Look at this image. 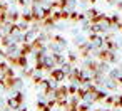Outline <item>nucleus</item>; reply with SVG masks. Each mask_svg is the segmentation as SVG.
Listing matches in <instances>:
<instances>
[{"instance_id": "nucleus-3", "label": "nucleus", "mask_w": 122, "mask_h": 111, "mask_svg": "<svg viewBox=\"0 0 122 111\" xmlns=\"http://www.w3.org/2000/svg\"><path fill=\"white\" fill-rule=\"evenodd\" d=\"M7 106H9V109H12V111H17L20 106H22V103L15 98V96H12V98H9L7 99Z\"/></svg>"}, {"instance_id": "nucleus-4", "label": "nucleus", "mask_w": 122, "mask_h": 111, "mask_svg": "<svg viewBox=\"0 0 122 111\" xmlns=\"http://www.w3.org/2000/svg\"><path fill=\"white\" fill-rule=\"evenodd\" d=\"M69 19H72L74 22H79V20H84V14H79V12H70Z\"/></svg>"}, {"instance_id": "nucleus-6", "label": "nucleus", "mask_w": 122, "mask_h": 111, "mask_svg": "<svg viewBox=\"0 0 122 111\" xmlns=\"http://www.w3.org/2000/svg\"><path fill=\"white\" fill-rule=\"evenodd\" d=\"M17 4H20V5H30L32 0H17Z\"/></svg>"}, {"instance_id": "nucleus-5", "label": "nucleus", "mask_w": 122, "mask_h": 111, "mask_svg": "<svg viewBox=\"0 0 122 111\" xmlns=\"http://www.w3.org/2000/svg\"><path fill=\"white\" fill-rule=\"evenodd\" d=\"M114 106H115V108H122V96H119V98L114 101Z\"/></svg>"}, {"instance_id": "nucleus-1", "label": "nucleus", "mask_w": 122, "mask_h": 111, "mask_svg": "<svg viewBox=\"0 0 122 111\" xmlns=\"http://www.w3.org/2000/svg\"><path fill=\"white\" fill-rule=\"evenodd\" d=\"M102 44H104V37H102V35H99V34H90V37H89V46H90L92 49H99V47H102Z\"/></svg>"}, {"instance_id": "nucleus-2", "label": "nucleus", "mask_w": 122, "mask_h": 111, "mask_svg": "<svg viewBox=\"0 0 122 111\" xmlns=\"http://www.w3.org/2000/svg\"><path fill=\"white\" fill-rule=\"evenodd\" d=\"M65 77H67V74H65L60 67H54V69L50 71V79H54L55 82H62Z\"/></svg>"}, {"instance_id": "nucleus-7", "label": "nucleus", "mask_w": 122, "mask_h": 111, "mask_svg": "<svg viewBox=\"0 0 122 111\" xmlns=\"http://www.w3.org/2000/svg\"><path fill=\"white\" fill-rule=\"evenodd\" d=\"M117 29H119V30H122V22H119V24H117Z\"/></svg>"}]
</instances>
